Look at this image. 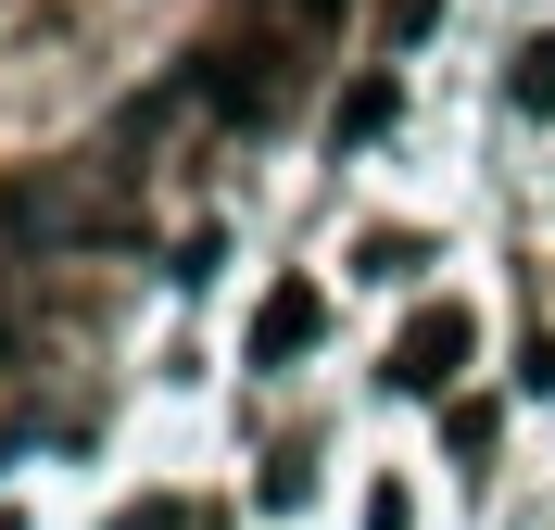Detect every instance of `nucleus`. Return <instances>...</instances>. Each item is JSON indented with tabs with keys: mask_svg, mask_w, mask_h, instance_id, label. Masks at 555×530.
<instances>
[{
	"mask_svg": "<svg viewBox=\"0 0 555 530\" xmlns=\"http://www.w3.org/2000/svg\"><path fill=\"white\" fill-rule=\"evenodd\" d=\"M454 366H467V316L442 303V316H416V328H404V366H391V379H404V391H442Z\"/></svg>",
	"mask_w": 555,
	"mask_h": 530,
	"instance_id": "obj_1",
	"label": "nucleus"
},
{
	"mask_svg": "<svg viewBox=\"0 0 555 530\" xmlns=\"http://www.w3.org/2000/svg\"><path fill=\"white\" fill-rule=\"evenodd\" d=\"M315 316H328V303H315V279H291V290L266 303V328H253V353H266V366H291V353L315 341Z\"/></svg>",
	"mask_w": 555,
	"mask_h": 530,
	"instance_id": "obj_2",
	"label": "nucleus"
}]
</instances>
